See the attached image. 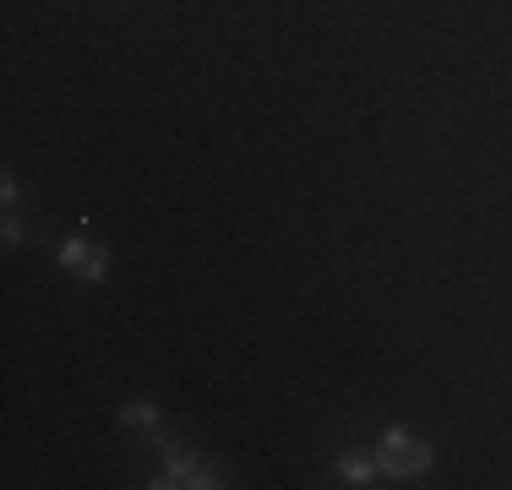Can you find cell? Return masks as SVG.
Returning a JSON list of instances; mask_svg holds the SVG:
<instances>
[{
	"label": "cell",
	"mask_w": 512,
	"mask_h": 490,
	"mask_svg": "<svg viewBox=\"0 0 512 490\" xmlns=\"http://www.w3.org/2000/svg\"><path fill=\"white\" fill-rule=\"evenodd\" d=\"M153 447H158V480H148L153 490H218L224 485V474L213 463L186 452V447H175L169 436H158Z\"/></svg>",
	"instance_id": "obj_1"
},
{
	"label": "cell",
	"mask_w": 512,
	"mask_h": 490,
	"mask_svg": "<svg viewBox=\"0 0 512 490\" xmlns=\"http://www.w3.org/2000/svg\"><path fill=\"white\" fill-rule=\"evenodd\" d=\"M431 463H436V447H431L420 431H409V425H387V431H382L376 469H382L387 480H420Z\"/></svg>",
	"instance_id": "obj_2"
},
{
	"label": "cell",
	"mask_w": 512,
	"mask_h": 490,
	"mask_svg": "<svg viewBox=\"0 0 512 490\" xmlns=\"http://www.w3.org/2000/svg\"><path fill=\"white\" fill-rule=\"evenodd\" d=\"M55 262H60V273H71V278H82V284H104L109 278V245H99V240H88L77 229L71 240H60V251H55Z\"/></svg>",
	"instance_id": "obj_3"
},
{
	"label": "cell",
	"mask_w": 512,
	"mask_h": 490,
	"mask_svg": "<svg viewBox=\"0 0 512 490\" xmlns=\"http://www.w3.org/2000/svg\"><path fill=\"white\" fill-rule=\"evenodd\" d=\"M120 425H126V431H142L148 441H158V436H164V414H158L153 403H142V398L120 409Z\"/></svg>",
	"instance_id": "obj_4"
},
{
	"label": "cell",
	"mask_w": 512,
	"mask_h": 490,
	"mask_svg": "<svg viewBox=\"0 0 512 490\" xmlns=\"http://www.w3.org/2000/svg\"><path fill=\"white\" fill-rule=\"evenodd\" d=\"M333 474H338V485H355L360 490V485H371L382 469H376V458H365V452H344V458L333 463Z\"/></svg>",
	"instance_id": "obj_5"
},
{
	"label": "cell",
	"mask_w": 512,
	"mask_h": 490,
	"mask_svg": "<svg viewBox=\"0 0 512 490\" xmlns=\"http://www.w3.org/2000/svg\"><path fill=\"white\" fill-rule=\"evenodd\" d=\"M17 202H22V186H17V175L6 169V180H0V207H6V213H17Z\"/></svg>",
	"instance_id": "obj_6"
}]
</instances>
